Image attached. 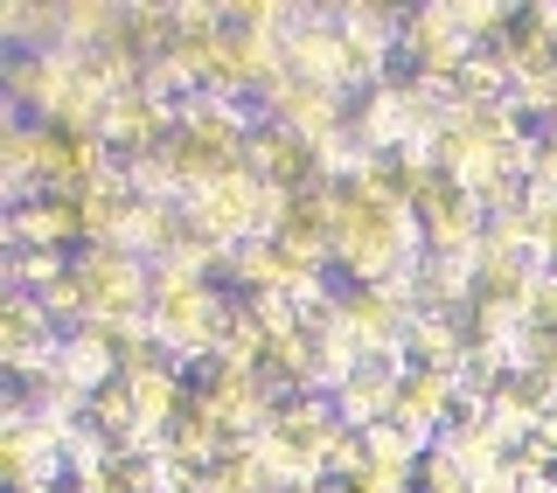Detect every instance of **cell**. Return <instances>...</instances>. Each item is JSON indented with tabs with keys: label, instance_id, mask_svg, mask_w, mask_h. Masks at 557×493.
<instances>
[]
</instances>
